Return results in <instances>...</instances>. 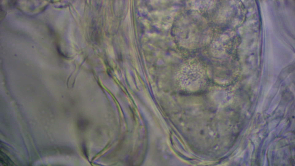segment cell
Instances as JSON below:
<instances>
[{"label":"cell","instance_id":"obj_1","mask_svg":"<svg viewBox=\"0 0 295 166\" xmlns=\"http://www.w3.org/2000/svg\"><path fill=\"white\" fill-rule=\"evenodd\" d=\"M0 160L1 163L4 165H14V163L7 155L0 151Z\"/></svg>","mask_w":295,"mask_h":166},{"label":"cell","instance_id":"obj_2","mask_svg":"<svg viewBox=\"0 0 295 166\" xmlns=\"http://www.w3.org/2000/svg\"><path fill=\"white\" fill-rule=\"evenodd\" d=\"M89 125V122L86 119L81 118L77 120V126L79 129L81 130L86 129Z\"/></svg>","mask_w":295,"mask_h":166},{"label":"cell","instance_id":"obj_3","mask_svg":"<svg viewBox=\"0 0 295 166\" xmlns=\"http://www.w3.org/2000/svg\"><path fill=\"white\" fill-rule=\"evenodd\" d=\"M83 145V148L84 152V154L86 156L87 154H86V147L84 145V144Z\"/></svg>","mask_w":295,"mask_h":166}]
</instances>
